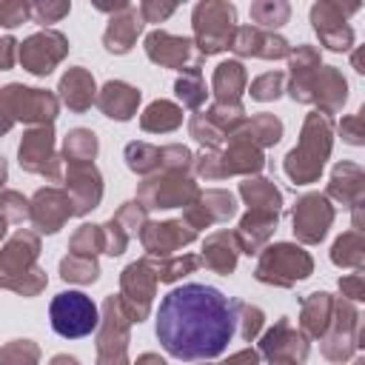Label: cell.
<instances>
[{
    "label": "cell",
    "mask_w": 365,
    "mask_h": 365,
    "mask_svg": "<svg viewBox=\"0 0 365 365\" xmlns=\"http://www.w3.org/2000/svg\"><path fill=\"white\" fill-rule=\"evenodd\" d=\"M103 328L97 336L100 359L97 365H125V342H128V322L131 317L123 314V299L108 297L103 305Z\"/></svg>",
    "instance_id": "cell-10"
},
{
    "label": "cell",
    "mask_w": 365,
    "mask_h": 365,
    "mask_svg": "<svg viewBox=\"0 0 365 365\" xmlns=\"http://www.w3.org/2000/svg\"><path fill=\"white\" fill-rule=\"evenodd\" d=\"M71 214H77L74 200L57 188H40L31 200V222L43 234H54Z\"/></svg>",
    "instance_id": "cell-16"
},
{
    "label": "cell",
    "mask_w": 365,
    "mask_h": 365,
    "mask_svg": "<svg viewBox=\"0 0 365 365\" xmlns=\"http://www.w3.org/2000/svg\"><path fill=\"white\" fill-rule=\"evenodd\" d=\"M3 365H37L40 359V351L31 339H14L3 348Z\"/></svg>",
    "instance_id": "cell-41"
},
{
    "label": "cell",
    "mask_w": 365,
    "mask_h": 365,
    "mask_svg": "<svg viewBox=\"0 0 365 365\" xmlns=\"http://www.w3.org/2000/svg\"><path fill=\"white\" fill-rule=\"evenodd\" d=\"M262 354L271 359V365H299L308 356V342L291 331L288 319H279L262 336Z\"/></svg>",
    "instance_id": "cell-17"
},
{
    "label": "cell",
    "mask_w": 365,
    "mask_h": 365,
    "mask_svg": "<svg viewBox=\"0 0 365 365\" xmlns=\"http://www.w3.org/2000/svg\"><path fill=\"white\" fill-rule=\"evenodd\" d=\"M245 88V68L237 60H225L214 71V94L220 103H237Z\"/></svg>",
    "instance_id": "cell-30"
},
{
    "label": "cell",
    "mask_w": 365,
    "mask_h": 365,
    "mask_svg": "<svg viewBox=\"0 0 365 365\" xmlns=\"http://www.w3.org/2000/svg\"><path fill=\"white\" fill-rule=\"evenodd\" d=\"M51 365H77V359H74V356L60 354V356H54V359H51Z\"/></svg>",
    "instance_id": "cell-59"
},
{
    "label": "cell",
    "mask_w": 365,
    "mask_h": 365,
    "mask_svg": "<svg viewBox=\"0 0 365 365\" xmlns=\"http://www.w3.org/2000/svg\"><path fill=\"white\" fill-rule=\"evenodd\" d=\"M0 51H3L0 66H3V68H11V63H14V51H20V43H14V37H3Z\"/></svg>",
    "instance_id": "cell-54"
},
{
    "label": "cell",
    "mask_w": 365,
    "mask_h": 365,
    "mask_svg": "<svg viewBox=\"0 0 365 365\" xmlns=\"http://www.w3.org/2000/svg\"><path fill=\"white\" fill-rule=\"evenodd\" d=\"M3 285L17 291V294H23V297H34V294H40L46 288V274L40 268H31V271L17 274V277H3Z\"/></svg>",
    "instance_id": "cell-43"
},
{
    "label": "cell",
    "mask_w": 365,
    "mask_h": 365,
    "mask_svg": "<svg viewBox=\"0 0 365 365\" xmlns=\"http://www.w3.org/2000/svg\"><path fill=\"white\" fill-rule=\"evenodd\" d=\"M282 83H285L282 71H268L251 83V97L254 100H274V97H279Z\"/></svg>",
    "instance_id": "cell-46"
},
{
    "label": "cell",
    "mask_w": 365,
    "mask_h": 365,
    "mask_svg": "<svg viewBox=\"0 0 365 365\" xmlns=\"http://www.w3.org/2000/svg\"><path fill=\"white\" fill-rule=\"evenodd\" d=\"M37 251H40V242L31 231L14 234L3 248V277H17V274L31 271L34 259H37Z\"/></svg>",
    "instance_id": "cell-25"
},
{
    "label": "cell",
    "mask_w": 365,
    "mask_h": 365,
    "mask_svg": "<svg viewBox=\"0 0 365 365\" xmlns=\"http://www.w3.org/2000/svg\"><path fill=\"white\" fill-rule=\"evenodd\" d=\"M68 11H71L68 0H37V3H31V20L40 23V26L60 23Z\"/></svg>",
    "instance_id": "cell-40"
},
{
    "label": "cell",
    "mask_w": 365,
    "mask_h": 365,
    "mask_svg": "<svg viewBox=\"0 0 365 365\" xmlns=\"http://www.w3.org/2000/svg\"><path fill=\"white\" fill-rule=\"evenodd\" d=\"M311 268H314V262L302 248H297L291 242H279V245H271L262 251L259 265H257V279L288 288V285L305 279L311 274Z\"/></svg>",
    "instance_id": "cell-5"
},
{
    "label": "cell",
    "mask_w": 365,
    "mask_h": 365,
    "mask_svg": "<svg viewBox=\"0 0 365 365\" xmlns=\"http://www.w3.org/2000/svg\"><path fill=\"white\" fill-rule=\"evenodd\" d=\"M68 54V40L66 34L54 31V29H43L31 37H26L20 43V51H17V60L26 71L37 74V77H46L51 74V68Z\"/></svg>",
    "instance_id": "cell-9"
},
{
    "label": "cell",
    "mask_w": 365,
    "mask_h": 365,
    "mask_svg": "<svg viewBox=\"0 0 365 365\" xmlns=\"http://www.w3.org/2000/svg\"><path fill=\"white\" fill-rule=\"evenodd\" d=\"M237 251H240V240L234 234H211L202 245V259L208 268H214L217 274H231L237 265Z\"/></svg>",
    "instance_id": "cell-27"
},
{
    "label": "cell",
    "mask_w": 365,
    "mask_h": 365,
    "mask_svg": "<svg viewBox=\"0 0 365 365\" xmlns=\"http://www.w3.org/2000/svg\"><path fill=\"white\" fill-rule=\"evenodd\" d=\"M248 14L259 29H279L282 23H288L291 6L285 0H254Z\"/></svg>",
    "instance_id": "cell-33"
},
{
    "label": "cell",
    "mask_w": 365,
    "mask_h": 365,
    "mask_svg": "<svg viewBox=\"0 0 365 365\" xmlns=\"http://www.w3.org/2000/svg\"><path fill=\"white\" fill-rule=\"evenodd\" d=\"M359 3H342V0H319L311 6V23L319 34V43L331 51H348L354 46V29L348 26V17L356 14Z\"/></svg>",
    "instance_id": "cell-6"
},
{
    "label": "cell",
    "mask_w": 365,
    "mask_h": 365,
    "mask_svg": "<svg viewBox=\"0 0 365 365\" xmlns=\"http://www.w3.org/2000/svg\"><path fill=\"white\" fill-rule=\"evenodd\" d=\"M3 114H6V128L14 120L51 125L57 114V97L43 88H26V86L11 83L3 88Z\"/></svg>",
    "instance_id": "cell-7"
},
{
    "label": "cell",
    "mask_w": 365,
    "mask_h": 365,
    "mask_svg": "<svg viewBox=\"0 0 365 365\" xmlns=\"http://www.w3.org/2000/svg\"><path fill=\"white\" fill-rule=\"evenodd\" d=\"M48 317H51V328L63 339L88 336L100 325V311L91 302V297H86L83 291H63V294H57L51 299V305H48Z\"/></svg>",
    "instance_id": "cell-4"
},
{
    "label": "cell",
    "mask_w": 365,
    "mask_h": 365,
    "mask_svg": "<svg viewBox=\"0 0 365 365\" xmlns=\"http://www.w3.org/2000/svg\"><path fill=\"white\" fill-rule=\"evenodd\" d=\"M351 66H354L359 74H365V46H359V48L351 51Z\"/></svg>",
    "instance_id": "cell-56"
},
{
    "label": "cell",
    "mask_w": 365,
    "mask_h": 365,
    "mask_svg": "<svg viewBox=\"0 0 365 365\" xmlns=\"http://www.w3.org/2000/svg\"><path fill=\"white\" fill-rule=\"evenodd\" d=\"M94 91H97L94 77H91V71L83 68V66H74V68H68V71L60 77V97H63V103H66L71 111H86V108L94 103V97H97Z\"/></svg>",
    "instance_id": "cell-24"
},
{
    "label": "cell",
    "mask_w": 365,
    "mask_h": 365,
    "mask_svg": "<svg viewBox=\"0 0 365 365\" xmlns=\"http://www.w3.org/2000/svg\"><path fill=\"white\" fill-rule=\"evenodd\" d=\"M125 163L137 174H148L163 165V148H154L148 143H128L125 145Z\"/></svg>",
    "instance_id": "cell-36"
},
{
    "label": "cell",
    "mask_w": 365,
    "mask_h": 365,
    "mask_svg": "<svg viewBox=\"0 0 365 365\" xmlns=\"http://www.w3.org/2000/svg\"><path fill=\"white\" fill-rule=\"evenodd\" d=\"M359 120H362V123H365V106H362V108H359Z\"/></svg>",
    "instance_id": "cell-60"
},
{
    "label": "cell",
    "mask_w": 365,
    "mask_h": 365,
    "mask_svg": "<svg viewBox=\"0 0 365 365\" xmlns=\"http://www.w3.org/2000/svg\"><path fill=\"white\" fill-rule=\"evenodd\" d=\"M288 66H291V74H308V71H317L319 68V51L308 43L291 48L288 54Z\"/></svg>",
    "instance_id": "cell-44"
},
{
    "label": "cell",
    "mask_w": 365,
    "mask_h": 365,
    "mask_svg": "<svg viewBox=\"0 0 365 365\" xmlns=\"http://www.w3.org/2000/svg\"><path fill=\"white\" fill-rule=\"evenodd\" d=\"M274 228H277V211H251V214L242 217L237 240H240V245H242L248 254H254V251L268 240V234H271Z\"/></svg>",
    "instance_id": "cell-28"
},
{
    "label": "cell",
    "mask_w": 365,
    "mask_h": 365,
    "mask_svg": "<svg viewBox=\"0 0 365 365\" xmlns=\"http://www.w3.org/2000/svg\"><path fill=\"white\" fill-rule=\"evenodd\" d=\"M194 197H197V185L182 174L154 177L140 185V200L145 208H174V205H185Z\"/></svg>",
    "instance_id": "cell-13"
},
{
    "label": "cell",
    "mask_w": 365,
    "mask_h": 365,
    "mask_svg": "<svg viewBox=\"0 0 365 365\" xmlns=\"http://www.w3.org/2000/svg\"><path fill=\"white\" fill-rule=\"evenodd\" d=\"M134 365H165V362H163L160 356H154V354H143V356H140Z\"/></svg>",
    "instance_id": "cell-57"
},
{
    "label": "cell",
    "mask_w": 365,
    "mask_h": 365,
    "mask_svg": "<svg viewBox=\"0 0 365 365\" xmlns=\"http://www.w3.org/2000/svg\"><path fill=\"white\" fill-rule=\"evenodd\" d=\"M143 245L148 248V254H157V257H165L182 245H188L197 231L191 225H182V222H151L143 228Z\"/></svg>",
    "instance_id": "cell-21"
},
{
    "label": "cell",
    "mask_w": 365,
    "mask_h": 365,
    "mask_svg": "<svg viewBox=\"0 0 365 365\" xmlns=\"http://www.w3.org/2000/svg\"><path fill=\"white\" fill-rule=\"evenodd\" d=\"M240 194L245 197L251 211H279V205H282V194L268 180H245L240 185Z\"/></svg>",
    "instance_id": "cell-31"
},
{
    "label": "cell",
    "mask_w": 365,
    "mask_h": 365,
    "mask_svg": "<svg viewBox=\"0 0 365 365\" xmlns=\"http://www.w3.org/2000/svg\"><path fill=\"white\" fill-rule=\"evenodd\" d=\"M356 345L365 348V317H359V322H356Z\"/></svg>",
    "instance_id": "cell-58"
},
{
    "label": "cell",
    "mask_w": 365,
    "mask_h": 365,
    "mask_svg": "<svg viewBox=\"0 0 365 365\" xmlns=\"http://www.w3.org/2000/svg\"><path fill=\"white\" fill-rule=\"evenodd\" d=\"M234 311L237 305L214 285L185 282L160 299L154 334L174 359H214L234 336Z\"/></svg>",
    "instance_id": "cell-1"
},
{
    "label": "cell",
    "mask_w": 365,
    "mask_h": 365,
    "mask_svg": "<svg viewBox=\"0 0 365 365\" xmlns=\"http://www.w3.org/2000/svg\"><path fill=\"white\" fill-rule=\"evenodd\" d=\"M328 154H331V120L322 114H308L299 145L285 157V174L294 182H314Z\"/></svg>",
    "instance_id": "cell-2"
},
{
    "label": "cell",
    "mask_w": 365,
    "mask_h": 365,
    "mask_svg": "<svg viewBox=\"0 0 365 365\" xmlns=\"http://www.w3.org/2000/svg\"><path fill=\"white\" fill-rule=\"evenodd\" d=\"M257 354L254 351H240V354H234L228 362H222V365H257Z\"/></svg>",
    "instance_id": "cell-55"
},
{
    "label": "cell",
    "mask_w": 365,
    "mask_h": 365,
    "mask_svg": "<svg viewBox=\"0 0 365 365\" xmlns=\"http://www.w3.org/2000/svg\"><path fill=\"white\" fill-rule=\"evenodd\" d=\"M359 317L354 311L351 302H336V322H334V331L322 339V354L334 362H342L351 356L354 351V328H356Z\"/></svg>",
    "instance_id": "cell-20"
},
{
    "label": "cell",
    "mask_w": 365,
    "mask_h": 365,
    "mask_svg": "<svg viewBox=\"0 0 365 365\" xmlns=\"http://www.w3.org/2000/svg\"><path fill=\"white\" fill-rule=\"evenodd\" d=\"M182 123V111L174 106V103H168V100H157V103H151L148 108H145V114L140 117V125L145 128V131H174L177 125Z\"/></svg>",
    "instance_id": "cell-32"
},
{
    "label": "cell",
    "mask_w": 365,
    "mask_h": 365,
    "mask_svg": "<svg viewBox=\"0 0 365 365\" xmlns=\"http://www.w3.org/2000/svg\"><path fill=\"white\" fill-rule=\"evenodd\" d=\"M191 134H194L200 143H205V145H217V143L222 140V131H220L205 114L191 117Z\"/></svg>",
    "instance_id": "cell-48"
},
{
    "label": "cell",
    "mask_w": 365,
    "mask_h": 365,
    "mask_svg": "<svg viewBox=\"0 0 365 365\" xmlns=\"http://www.w3.org/2000/svg\"><path fill=\"white\" fill-rule=\"evenodd\" d=\"M29 202L20 197V194H14V191H6L3 194V208H6V220L9 222H14V220H23L26 214L31 217V208H26Z\"/></svg>",
    "instance_id": "cell-52"
},
{
    "label": "cell",
    "mask_w": 365,
    "mask_h": 365,
    "mask_svg": "<svg viewBox=\"0 0 365 365\" xmlns=\"http://www.w3.org/2000/svg\"><path fill=\"white\" fill-rule=\"evenodd\" d=\"M154 282H157V274L148 268V262H131L123 271V279H120L123 305L128 308L131 322L145 319V314L151 308V297H154Z\"/></svg>",
    "instance_id": "cell-12"
},
{
    "label": "cell",
    "mask_w": 365,
    "mask_h": 365,
    "mask_svg": "<svg viewBox=\"0 0 365 365\" xmlns=\"http://www.w3.org/2000/svg\"><path fill=\"white\" fill-rule=\"evenodd\" d=\"M339 134H342V140L351 143V145H365V123H362L359 117H345V120L339 123Z\"/></svg>",
    "instance_id": "cell-51"
},
{
    "label": "cell",
    "mask_w": 365,
    "mask_h": 365,
    "mask_svg": "<svg viewBox=\"0 0 365 365\" xmlns=\"http://www.w3.org/2000/svg\"><path fill=\"white\" fill-rule=\"evenodd\" d=\"M331 259H334L336 265H342V268L359 265V262L365 259V240L356 237V234H342V237L334 242V248H331Z\"/></svg>",
    "instance_id": "cell-38"
},
{
    "label": "cell",
    "mask_w": 365,
    "mask_h": 365,
    "mask_svg": "<svg viewBox=\"0 0 365 365\" xmlns=\"http://www.w3.org/2000/svg\"><path fill=\"white\" fill-rule=\"evenodd\" d=\"M231 51L240 57H262V60H279L291 54V46L285 37L265 31L259 26H240L231 43Z\"/></svg>",
    "instance_id": "cell-14"
},
{
    "label": "cell",
    "mask_w": 365,
    "mask_h": 365,
    "mask_svg": "<svg viewBox=\"0 0 365 365\" xmlns=\"http://www.w3.org/2000/svg\"><path fill=\"white\" fill-rule=\"evenodd\" d=\"M63 148H66L68 163H88L97 154V137L88 128H74V131H68Z\"/></svg>",
    "instance_id": "cell-35"
},
{
    "label": "cell",
    "mask_w": 365,
    "mask_h": 365,
    "mask_svg": "<svg viewBox=\"0 0 365 365\" xmlns=\"http://www.w3.org/2000/svg\"><path fill=\"white\" fill-rule=\"evenodd\" d=\"M237 134H242V137L251 140L254 145H271V143L279 140L282 123H279L274 114H259V117H254L251 123H245V128L237 131Z\"/></svg>",
    "instance_id": "cell-34"
},
{
    "label": "cell",
    "mask_w": 365,
    "mask_h": 365,
    "mask_svg": "<svg viewBox=\"0 0 365 365\" xmlns=\"http://www.w3.org/2000/svg\"><path fill=\"white\" fill-rule=\"evenodd\" d=\"M237 311L242 314V319H240V334H242L245 339H251V336L262 328V311L254 308V305H242V302H237Z\"/></svg>",
    "instance_id": "cell-50"
},
{
    "label": "cell",
    "mask_w": 365,
    "mask_h": 365,
    "mask_svg": "<svg viewBox=\"0 0 365 365\" xmlns=\"http://www.w3.org/2000/svg\"><path fill=\"white\" fill-rule=\"evenodd\" d=\"M177 97L188 106V108H200L202 106V100H205V83H202V77H200V71H191V74H182L180 80H177Z\"/></svg>",
    "instance_id": "cell-39"
},
{
    "label": "cell",
    "mask_w": 365,
    "mask_h": 365,
    "mask_svg": "<svg viewBox=\"0 0 365 365\" xmlns=\"http://www.w3.org/2000/svg\"><path fill=\"white\" fill-rule=\"evenodd\" d=\"M100 248H106V237L97 225H83L74 237H71V251L83 254V257H94Z\"/></svg>",
    "instance_id": "cell-42"
},
{
    "label": "cell",
    "mask_w": 365,
    "mask_h": 365,
    "mask_svg": "<svg viewBox=\"0 0 365 365\" xmlns=\"http://www.w3.org/2000/svg\"><path fill=\"white\" fill-rule=\"evenodd\" d=\"M191 26H194V43L197 48L208 57L217 51L231 48L234 34H237V6L225 0H202L191 11Z\"/></svg>",
    "instance_id": "cell-3"
},
{
    "label": "cell",
    "mask_w": 365,
    "mask_h": 365,
    "mask_svg": "<svg viewBox=\"0 0 365 365\" xmlns=\"http://www.w3.org/2000/svg\"><path fill=\"white\" fill-rule=\"evenodd\" d=\"M66 185L71 191L77 214H88L91 208H97V202L103 197V182L91 163H71L68 174H66Z\"/></svg>",
    "instance_id": "cell-18"
},
{
    "label": "cell",
    "mask_w": 365,
    "mask_h": 365,
    "mask_svg": "<svg viewBox=\"0 0 365 365\" xmlns=\"http://www.w3.org/2000/svg\"><path fill=\"white\" fill-rule=\"evenodd\" d=\"M339 288L348 299H365V268L356 274H348L345 279H339Z\"/></svg>",
    "instance_id": "cell-53"
},
{
    "label": "cell",
    "mask_w": 365,
    "mask_h": 365,
    "mask_svg": "<svg viewBox=\"0 0 365 365\" xmlns=\"http://www.w3.org/2000/svg\"><path fill=\"white\" fill-rule=\"evenodd\" d=\"M140 14H143V20L145 23H163V20H168L174 11H177V3H160V0H143L140 6Z\"/></svg>",
    "instance_id": "cell-49"
},
{
    "label": "cell",
    "mask_w": 365,
    "mask_h": 365,
    "mask_svg": "<svg viewBox=\"0 0 365 365\" xmlns=\"http://www.w3.org/2000/svg\"><path fill=\"white\" fill-rule=\"evenodd\" d=\"M20 165L34 174H46L51 180L60 177V160L54 157V134L51 125L29 128L20 140Z\"/></svg>",
    "instance_id": "cell-11"
},
{
    "label": "cell",
    "mask_w": 365,
    "mask_h": 365,
    "mask_svg": "<svg viewBox=\"0 0 365 365\" xmlns=\"http://www.w3.org/2000/svg\"><path fill=\"white\" fill-rule=\"evenodd\" d=\"M137 103H140V91L123 80H108L97 97V106L111 120H131V114L137 111Z\"/></svg>",
    "instance_id": "cell-23"
},
{
    "label": "cell",
    "mask_w": 365,
    "mask_h": 365,
    "mask_svg": "<svg viewBox=\"0 0 365 365\" xmlns=\"http://www.w3.org/2000/svg\"><path fill=\"white\" fill-rule=\"evenodd\" d=\"M348 100V83L339 68L334 66H319L314 74V88H311V103H319L322 111H336Z\"/></svg>",
    "instance_id": "cell-22"
},
{
    "label": "cell",
    "mask_w": 365,
    "mask_h": 365,
    "mask_svg": "<svg viewBox=\"0 0 365 365\" xmlns=\"http://www.w3.org/2000/svg\"><path fill=\"white\" fill-rule=\"evenodd\" d=\"M26 20H31V3H26V0H6V3H0V26L14 29V26H20Z\"/></svg>",
    "instance_id": "cell-47"
},
{
    "label": "cell",
    "mask_w": 365,
    "mask_h": 365,
    "mask_svg": "<svg viewBox=\"0 0 365 365\" xmlns=\"http://www.w3.org/2000/svg\"><path fill=\"white\" fill-rule=\"evenodd\" d=\"M200 265V259L197 257H180V259H163V262H157V268H154V274H157V279H163V282H174V279H180L182 274H188V271H194Z\"/></svg>",
    "instance_id": "cell-45"
},
{
    "label": "cell",
    "mask_w": 365,
    "mask_h": 365,
    "mask_svg": "<svg viewBox=\"0 0 365 365\" xmlns=\"http://www.w3.org/2000/svg\"><path fill=\"white\" fill-rule=\"evenodd\" d=\"M336 311V302L331 299V294H311L305 302H302V328L311 334V336H319L325 334V328L331 325V314Z\"/></svg>",
    "instance_id": "cell-29"
},
{
    "label": "cell",
    "mask_w": 365,
    "mask_h": 365,
    "mask_svg": "<svg viewBox=\"0 0 365 365\" xmlns=\"http://www.w3.org/2000/svg\"><path fill=\"white\" fill-rule=\"evenodd\" d=\"M97 274H100V268H97L94 257L71 254V257H66V259L60 262V277H63L66 282L88 285V282H94V279H97Z\"/></svg>",
    "instance_id": "cell-37"
},
{
    "label": "cell",
    "mask_w": 365,
    "mask_h": 365,
    "mask_svg": "<svg viewBox=\"0 0 365 365\" xmlns=\"http://www.w3.org/2000/svg\"><path fill=\"white\" fill-rule=\"evenodd\" d=\"M334 220V208L322 194H305L294 208V234L302 242H319Z\"/></svg>",
    "instance_id": "cell-15"
},
{
    "label": "cell",
    "mask_w": 365,
    "mask_h": 365,
    "mask_svg": "<svg viewBox=\"0 0 365 365\" xmlns=\"http://www.w3.org/2000/svg\"><path fill=\"white\" fill-rule=\"evenodd\" d=\"M143 26H145V20H143L140 9H134V6H128L125 11L108 17V26H106V31H103V46H106V51H111V54H125V51H131L134 43H137V37H140V31H143Z\"/></svg>",
    "instance_id": "cell-19"
},
{
    "label": "cell",
    "mask_w": 365,
    "mask_h": 365,
    "mask_svg": "<svg viewBox=\"0 0 365 365\" xmlns=\"http://www.w3.org/2000/svg\"><path fill=\"white\" fill-rule=\"evenodd\" d=\"M331 194L342 200L345 205L362 208L365 205V174L351 163H339L331 174Z\"/></svg>",
    "instance_id": "cell-26"
},
{
    "label": "cell",
    "mask_w": 365,
    "mask_h": 365,
    "mask_svg": "<svg viewBox=\"0 0 365 365\" xmlns=\"http://www.w3.org/2000/svg\"><path fill=\"white\" fill-rule=\"evenodd\" d=\"M145 54L151 63L157 66H165V68H180V71H200V63H202V51L197 48L194 40L188 37H177V34H168L163 29L151 31L145 37Z\"/></svg>",
    "instance_id": "cell-8"
}]
</instances>
